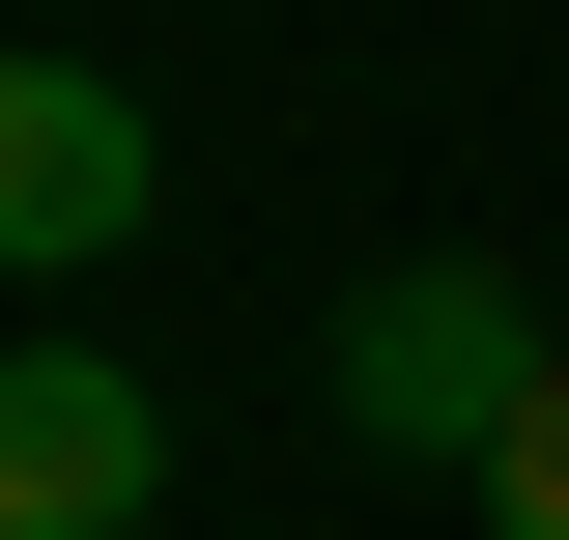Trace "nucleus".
I'll return each mask as SVG.
<instances>
[{
    "instance_id": "obj_1",
    "label": "nucleus",
    "mask_w": 569,
    "mask_h": 540,
    "mask_svg": "<svg viewBox=\"0 0 569 540\" xmlns=\"http://www.w3.org/2000/svg\"><path fill=\"white\" fill-rule=\"evenodd\" d=\"M541 370H569V341L512 313V257H399V284L342 313V370H313V399H342L370 456H456V483H485V427L541 399Z\"/></svg>"
},
{
    "instance_id": "obj_4",
    "label": "nucleus",
    "mask_w": 569,
    "mask_h": 540,
    "mask_svg": "<svg viewBox=\"0 0 569 540\" xmlns=\"http://www.w3.org/2000/svg\"><path fill=\"white\" fill-rule=\"evenodd\" d=\"M485 512H512V540H569V370H541V399L485 427Z\"/></svg>"
},
{
    "instance_id": "obj_2",
    "label": "nucleus",
    "mask_w": 569,
    "mask_h": 540,
    "mask_svg": "<svg viewBox=\"0 0 569 540\" xmlns=\"http://www.w3.org/2000/svg\"><path fill=\"white\" fill-rule=\"evenodd\" d=\"M171 512V399L114 341H0V540H142Z\"/></svg>"
},
{
    "instance_id": "obj_3",
    "label": "nucleus",
    "mask_w": 569,
    "mask_h": 540,
    "mask_svg": "<svg viewBox=\"0 0 569 540\" xmlns=\"http://www.w3.org/2000/svg\"><path fill=\"white\" fill-rule=\"evenodd\" d=\"M142 200H171L142 86H86V58H0V257H29V284H86Z\"/></svg>"
}]
</instances>
